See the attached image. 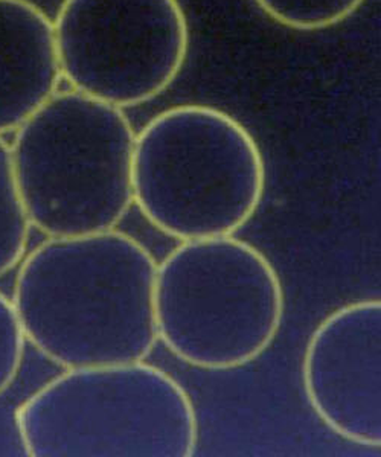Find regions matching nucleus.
<instances>
[{"label": "nucleus", "instance_id": "1", "mask_svg": "<svg viewBox=\"0 0 381 457\" xmlns=\"http://www.w3.org/2000/svg\"><path fill=\"white\" fill-rule=\"evenodd\" d=\"M150 252L116 228L47 238L19 262L25 340L64 370L144 361L157 340Z\"/></svg>", "mask_w": 381, "mask_h": 457}, {"label": "nucleus", "instance_id": "2", "mask_svg": "<svg viewBox=\"0 0 381 457\" xmlns=\"http://www.w3.org/2000/svg\"><path fill=\"white\" fill-rule=\"evenodd\" d=\"M133 203L178 241L229 237L253 217L266 187L261 150L225 110L176 105L146 122L133 150Z\"/></svg>", "mask_w": 381, "mask_h": 457}, {"label": "nucleus", "instance_id": "3", "mask_svg": "<svg viewBox=\"0 0 381 457\" xmlns=\"http://www.w3.org/2000/svg\"><path fill=\"white\" fill-rule=\"evenodd\" d=\"M14 133L12 170L31 228L70 238L113 230L126 217L137 135L122 109L57 92Z\"/></svg>", "mask_w": 381, "mask_h": 457}, {"label": "nucleus", "instance_id": "4", "mask_svg": "<svg viewBox=\"0 0 381 457\" xmlns=\"http://www.w3.org/2000/svg\"><path fill=\"white\" fill-rule=\"evenodd\" d=\"M16 427L34 457H188L199 442L188 394L144 361L64 370L21 403Z\"/></svg>", "mask_w": 381, "mask_h": 457}, {"label": "nucleus", "instance_id": "5", "mask_svg": "<svg viewBox=\"0 0 381 457\" xmlns=\"http://www.w3.org/2000/svg\"><path fill=\"white\" fill-rule=\"evenodd\" d=\"M284 291L260 250L229 237L183 241L157 265V338L194 368L229 370L277 337Z\"/></svg>", "mask_w": 381, "mask_h": 457}, {"label": "nucleus", "instance_id": "6", "mask_svg": "<svg viewBox=\"0 0 381 457\" xmlns=\"http://www.w3.org/2000/svg\"><path fill=\"white\" fill-rule=\"evenodd\" d=\"M54 32L73 90L122 110L173 86L191 40L178 0H63Z\"/></svg>", "mask_w": 381, "mask_h": 457}, {"label": "nucleus", "instance_id": "7", "mask_svg": "<svg viewBox=\"0 0 381 457\" xmlns=\"http://www.w3.org/2000/svg\"><path fill=\"white\" fill-rule=\"evenodd\" d=\"M302 379L310 405L329 430L380 448V301L348 303L316 328L303 355Z\"/></svg>", "mask_w": 381, "mask_h": 457}, {"label": "nucleus", "instance_id": "8", "mask_svg": "<svg viewBox=\"0 0 381 457\" xmlns=\"http://www.w3.org/2000/svg\"><path fill=\"white\" fill-rule=\"evenodd\" d=\"M60 81L54 21L31 0H0V136L29 120Z\"/></svg>", "mask_w": 381, "mask_h": 457}, {"label": "nucleus", "instance_id": "9", "mask_svg": "<svg viewBox=\"0 0 381 457\" xmlns=\"http://www.w3.org/2000/svg\"><path fill=\"white\" fill-rule=\"evenodd\" d=\"M31 224L17 191L11 146L0 136V276L25 256Z\"/></svg>", "mask_w": 381, "mask_h": 457}, {"label": "nucleus", "instance_id": "10", "mask_svg": "<svg viewBox=\"0 0 381 457\" xmlns=\"http://www.w3.org/2000/svg\"><path fill=\"white\" fill-rule=\"evenodd\" d=\"M277 25L294 31H322L354 16L365 0H253Z\"/></svg>", "mask_w": 381, "mask_h": 457}, {"label": "nucleus", "instance_id": "11", "mask_svg": "<svg viewBox=\"0 0 381 457\" xmlns=\"http://www.w3.org/2000/svg\"><path fill=\"white\" fill-rule=\"evenodd\" d=\"M25 343L14 305L0 291V396L14 383L21 370Z\"/></svg>", "mask_w": 381, "mask_h": 457}]
</instances>
